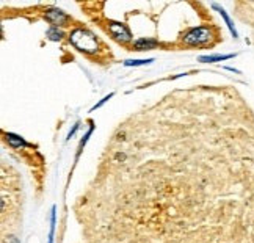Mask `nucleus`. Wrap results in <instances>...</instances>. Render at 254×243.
Returning <instances> with one entry per match:
<instances>
[{
  "label": "nucleus",
  "instance_id": "f257e3e1",
  "mask_svg": "<svg viewBox=\"0 0 254 243\" xmlns=\"http://www.w3.org/2000/svg\"><path fill=\"white\" fill-rule=\"evenodd\" d=\"M69 40L77 51L85 52V54L97 52V40L90 30H85V28H75V30H72Z\"/></svg>",
  "mask_w": 254,
  "mask_h": 243
},
{
  "label": "nucleus",
  "instance_id": "f03ea898",
  "mask_svg": "<svg viewBox=\"0 0 254 243\" xmlns=\"http://www.w3.org/2000/svg\"><path fill=\"white\" fill-rule=\"evenodd\" d=\"M213 40V32L209 27H196L191 28L190 32H187L182 36V41L187 46H202L209 44Z\"/></svg>",
  "mask_w": 254,
  "mask_h": 243
},
{
  "label": "nucleus",
  "instance_id": "7ed1b4c3",
  "mask_svg": "<svg viewBox=\"0 0 254 243\" xmlns=\"http://www.w3.org/2000/svg\"><path fill=\"white\" fill-rule=\"evenodd\" d=\"M109 32H110V35L115 38V40L120 41V43H130V40H132L130 30L124 24L110 22L109 24Z\"/></svg>",
  "mask_w": 254,
  "mask_h": 243
},
{
  "label": "nucleus",
  "instance_id": "20e7f679",
  "mask_svg": "<svg viewBox=\"0 0 254 243\" xmlns=\"http://www.w3.org/2000/svg\"><path fill=\"white\" fill-rule=\"evenodd\" d=\"M44 17H46V21L51 22L54 27H63L67 21H69L67 14L63 13L62 9H58V8H49L44 14Z\"/></svg>",
  "mask_w": 254,
  "mask_h": 243
},
{
  "label": "nucleus",
  "instance_id": "39448f33",
  "mask_svg": "<svg viewBox=\"0 0 254 243\" xmlns=\"http://www.w3.org/2000/svg\"><path fill=\"white\" fill-rule=\"evenodd\" d=\"M157 46L159 43L152 40V38H140V40H136L133 43V49H136V51H151V49Z\"/></svg>",
  "mask_w": 254,
  "mask_h": 243
},
{
  "label": "nucleus",
  "instance_id": "423d86ee",
  "mask_svg": "<svg viewBox=\"0 0 254 243\" xmlns=\"http://www.w3.org/2000/svg\"><path fill=\"white\" fill-rule=\"evenodd\" d=\"M212 8H213V9H217V11L221 14V17L224 19V22H226V25H228V28H229L231 35H232L234 38H239V33H237V30H236V27H234V22L231 21V17L228 16L226 9L221 8V6H220V5H217V3H213V5H212Z\"/></svg>",
  "mask_w": 254,
  "mask_h": 243
},
{
  "label": "nucleus",
  "instance_id": "0eeeda50",
  "mask_svg": "<svg viewBox=\"0 0 254 243\" xmlns=\"http://www.w3.org/2000/svg\"><path fill=\"white\" fill-rule=\"evenodd\" d=\"M236 57V54H229V55H207V57H199L201 63H218V61H226L231 58Z\"/></svg>",
  "mask_w": 254,
  "mask_h": 243
},
{
  "label": "nucleus",
  "instance_id": "6e6552de",
  "mask_svg": "<svg viewBox=\"0 0 254 243\" xmlns=\"http://www.w3.org/2000/svg\"><path fill=\"white\" fill-rule=\"evenodd\" d=\"M6 141L11 148H21V146L27 144L21 137H19V135H14V133H6Z\"/></svg>",
  "mask_w": 254,
  "mask_h": 243
},
{
  "label": "nucleus",
  "instance_id": "1a4fd4ad",
  "mask_svg": "<svg viewBox=\"0 0 254 243\" xmlns=\"http://www.w3.org/2000/svg\"><path fill=\"white\" fill-rule=\"evenodd\" d=\"M46 36L49 38L51 41H60V40H63V32L62 30H58V27H51L47 30V33H46Z\"/></svg>",
  "mask_w": 254,
  "mask_h": 243
},
{
  "label": "nucleus",
  "instance_id": "9d476101",
  "mask_svg": "<svg viewBox=\"0 0 254 243\" xmlns=\"http://www.w3.org/2000/svg\"><path fill=\"white\" fill-rule=\"evenodd\" d=\"M55 210L57 207L52 206V212H51V232H49V243H54V234H55Z\"/></svg>",
  "mask_w": 254,
  "mask_h": 243
},
{
  "label": "nucleus",
  "instance_id": "9b49d317",
  "mask_svg": "<svg viewBox=\"0 0 254 243\" xmlns=\"http://www.w3.org/2000/svg\"><path fill=\"white\" fill-rule=\"evenodd\" d=\"M154 61V58H148V60H126L124 66H144Z\"/></svg>",
  "mask_w": 254,
  "mask_h": 243
},
{
  "label": "nucleus",
  "instance_id": "f8f14e48",
  "mask_svg": "<svg viewBox=\"0 0 254 243\" xmlns=\"http://www.w3.org/2000/svg\"><path fill=\"white\" fill-rule=\"evenodd\" d=\"M112 97H113V93H110L109 96H105L102 101H99V102H97V104H96V105L93 107V109H91V112H94L96 109H99V107H102V105H104V104H105L107 101H109V99H112Z\"/></svg>",
  "mask_w": 254,
  "mask_h": 243
},
{
  "label": "nucleus",
  "instance_id": "ddd939ff",
  "mask_svg": "<svg viewBox=\"0 0 254 243\" xmlns=\"http://www.w3.org/2000/svg\"><path fill=\"white\" fill-rule=\"evenodd\" d=\"M5 243H19V240L14 236H9V237L5 239Z\"/></svg>",
  "mask_w": 254,
  "mask_h": 243
}]
</instances>
